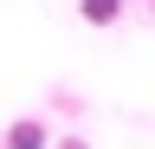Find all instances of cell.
I'll use <instances>...</instances> for the list:
<instances>
[{
  "label": "cell",
  "mask_w": 155,
  "mask_h": 149,
  "mask_svg": "<svg viewBox=\"0 0 155 149\" xmlns=\"http://www.w3.org/2000/svg\"><path fill=\"white\" fill-rule=\"evenodd\" d=\"M84 13H91L97 26H110V20H116V0H84Z\"/></svg>",
  "instance_id": "6da1fadb"
},
{
  "label": "cell",
  "mask_w": 155,
  "mask_h": 149,
  "mask_svg": "<svg viewBox=\"0 0 155 149\" xmlns=\"http://www.w3.org/2000/svg\"><path fill=\"white\" fill-rule=\"evenodd\" d=\"M39 143H45V136H39V123H19V130H13V149H39Z\"/></svg>",
  "instance_id": "7a4b0ae2"
}]
</instances>
